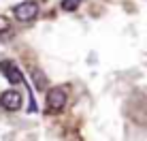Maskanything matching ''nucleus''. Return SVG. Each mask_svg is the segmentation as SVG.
I'll return each instance as SVG.
<instances>
[{"mask_svg": "<svg viewBox=\"0 0 147 141\" xmlns=\"http://www.w3.org/2000/svg\"><path fill=\"white\" fill-rule=\"evenodd\" d=\"M66 90L64 88H51L47 92V109L49 111H62L66 105Z\"/></svg>", "mask_w": 147, "mask_h": 141, "instance_id": "f257e3e1", "label": "nucleus"}, {"mask_svg": "<svg viewBox=\"0 0 147 141\" xmlns=\"http://www.w3.org/2000/svg\"><path fill=\"white\" fill-rule=\"evenodd\" d=\"M13 13H15V19H19V22H32L38 15V4L32 2V0H26L19 7H15Z\"/></svg>", "mask_w": 147, "mask_h": 141, "instance_id": "f03ea898", "label": "nucleus"}, {"mask_svg": "<svg viewBox=\"0 0 147 141\" xmlns=\"http://www.w3.org/2000/svg\"><path fill=\"white\" fill-rule=\"evenodd\" d=\"M22 92H17V90H7V92H2V96H0V105H2V109H7V111H17V109H22Z\"/></svg>", "mask_w": 147, "mask_h": 141, "instance_id": "7ed1b4c3", "label": "nucleus"}, {"mask_svg": "<svg viewBox=\"0 0 147 141\" xmlns=\"http://www.w3.org/2000/svg\"><path fill=\"white\" fill-rule=\"evenodd\" d=\"M0 70L4 73V77H7L11 83H19V81L24 79V77H22V70H19L17 66H15L13 62H9V60L0 62Z\"/></svg>", "mask_w": 147, "mask_h": 141, "instance_id": "20e7f679", "label": "nucleus"}, {"mask_svg": "<svg viewBox=\"0 0 147 141\" xmlns=\"http://www.w3.org/2000/svg\"><path fill=\"white\" fill-rule=\"evenodd\" d=\"M81 4V0H62V9L64 11H77Z\"/></svg>", "mask_w": 147, "mask_h": 141, "instance_id": "39448f33", "label": "nucleus"}]
</instances>
